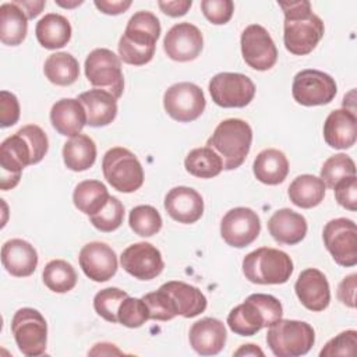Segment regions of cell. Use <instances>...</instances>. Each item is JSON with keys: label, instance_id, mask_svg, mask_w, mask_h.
I'll return each instance as SVG.
<instances>
[{"label": "cell", "instance_id": "f907efd6", "mask_svg": "<svg viewBox=\"0 0 357 357\" xmlns=\"http://www.w3.org/2000/svg\"><path fill=\"white\" fill-rule=\"evenodd\" d=\"M95 6L98 10H100L105 14L109 15H117L124 13L130 6L131 1L130 0H95Z\"/></svg>", "mask_w": 357, "mask_h": 357}, {"label": "cell", "instance_id": "f546056e", "mask_svg": "<svg viewBox=\"0 0 357 357\" xmlns=\"http://www.w3.org/2000/svg\"><path fill=\"white\" fill-rule=\"evenodd\" d=\"M35 35L45 49H60L71 39V25L61 14L49 13L36 22Z\"/></svg>", "mask_w": 357, "mask_h": 357}, {"label": "cell", "instance_id": "ee69618b", "mask_svg": "<svg viewBox=\"0 0 357 357\" xmlns=\"http://www.w3.org/2000/svg\"><path fill=\"white\" fill-rule=\"evenodd\" d=\"M357 343V332L354 329H349L340 332L337 336L331 339L324 349L319 351L321 357L329 356H353Z\"/></svg>", "mask_w": 357, "mask_h": 357}, {"label": "cell", "instance_id": "9c48e42d", "mask_svg": "<svg viewBox=\"0 0 357 357\" xmlns=\"http://www.w3.org/2000/svg\"><path fill=\"white\" fill-rule=\"evenodd\" d=\"M14 340L24 356L36 357L45 353L47 344V324L35 308H20L11 319Z\"/></svg>", "mask_w": 357, "mask_h": 357}, {"label": "cell", "instance_id": "9a60e30c", "mask_svg": "<svg viewBox=\"0 0 357 357\" xmlns=\"http://www.w3.org/2000/svg\"><path fill=\"white\" fill-rule=\"evenodd\" d=\"M244 61L254 70L266 71L278 60V49L269 32L259 24L248 25L240 38Z\"/></svg>", "mask_w": 357, "mask_h": 357}, {"label": "cell", "instance_id": "83f0119b", "mask_svg": "<svg viewBox=\"0 0 357 357\" xmlns=\"http://www.w3.org/2000/svg\"><path fill=\"white\" fill-rule=\"evenodd\" d=\"M86 113V124L91 127H105L117 114V99L107 91L89 89L78 96Z\"/></svg>", "mask_w": 357, "mask_h": 357}, {"label": "cell", "instance_id": "7dc6e473", "mask_svg": "<svg viewBox=\"0 0 357 357\" xmlns=\"http://www.w3.org/2000/svg\"><path fill=\"white\" fill-rule=\"evenodd\" d=\"M20 119V103L14 93L8 91L0 92V127H11Z\"/></svg>", "mask_w": 357, "mask_h": 357}, {"label": "cell", "instance_id": "4fadbf2b", "mask_svg": "<svg viewBox=\"0 0 357 357\" xmlns=\"http://www.w3.org/2000/svg\"><path fill=\"white\" fill-rule=\"evenodd\" d=\"M337 92L335 79L319 70H303L294 75L291 93L303 106H321L331 103Z\"/></svg>", "mask_w": 357, "mask_h": 357}, {"label": "cell", "instance_id": "6da1fadb", "mask_svg": "<svg viewBox=\"0 0 357 357\" xmlns=\"http://www.w3.org/2000/svg\"><path fill=\"white\" fill-rule=\"evenodd\" d=\"M49 149L45 131L36 124L21 127L7 137L0 145V188H14L21 178V172L29 165L39 163Z\"/></svg>", "mask_w": 357, "mask_h": 357}, {"label": "cell", "instance_id": "5bb4252c", "mask_svg": "<svg viewBox=\"0 0 357 357\" xmlns=\"http://www.w3.org/2000/svg\"><path fill=\"white\" fill-rule=\"evenodd\" d=\"M212 100L220 107H244L255 95L254 82L240 73H219L209 81Z\"/></svg>", "mask_w": 357, "mask_h": 357}, {"label": "cell", "instance_id": "836d02e7", "mask_svg": "<svg viewBox=\"0 0 357 357\" xmlns=\"http://www.w3.org/2000/svg\"><path fill=\"white\" fill-rule=\"evenodd\" d=\"M110 194L106 185L99 180H84L77 184L73 201L78 211L92 216L98 213L109 201Z\"/></svg>", "mask_w": 357, "mask_h": 357}, {"label": "cell", "instance_id": "603a6c76", "mask_svg": "<svg viewBox=\"0 0 357 357\" xmlns=\"http://www.w3.org/2000/svg\"><path fill=\"white\" fill-rule=\"evenodd\" d=\"M357 135V117L349 109L331 112L324 123V139L335 149L351 148Z\"/></svg>", "mask_w": 357, "mask_h": 357}, {"label": "cell", "instance_id": "e575fe53", "mask_svg": "<svg viewBox=\"0 0 357 357\" xmlns=\"http://www.w3.org/2000/svg\"><path fill=\"white\" fill-rule=\"evenodd\" d=\"M43 73L52 84L67 86L78 79L79 64L73 54L67 52H56L46 59Z\"/></svg>", "mask_w": 357, "mask_h": 357}, {"label": "cell", "instance_id": "7402d4cb", "mask_svg": "<svg viewBox=\"0 0 357 357\" xmlns=\"http://www.w3.org/2000/svg\"><path fill=\"white\" fill-rule=\"evenodd\" d=\"M225 324L216 318H202L190 328V344L201 356H215L226 344Z\"/></svg>", "mask_w": 357, "mask_h": 357}, {"label": "cell", "instance_id": "7a4b0ae2", "mask_svg": "<svg viewBox=\"0 0 357 357\" xmlns=\"http://www.w3.org/2000/svg\"><path fill=\"white\" fill-rule=\"evenodd\" d=\"M278 4L284 13V47L296 56L311 53L324 36L325 26L322 20L312 13L307 0L279 1Z\"/></svg>", "mask_w": 357, "mask_h": 357}, {"label": "cell", "instance_id": "2e32d148", "mask_svg": "<svg viewBox=\"0 0 357 357\" xmlns=\"http://www.w3.org/2000/svg\"><path fill=\"white\" fill-rule=\"evenodd\" d=\"M261 220L251 208L237 206L226 212L220 222V234L225 243L234 248H244L257 240Z\"/></svg>", "mask_w": 357, "mask_h": 357}, {"label": "cell", "instance_id": "f1b7e54d", "mask_svg": "<svg viewBox=\"0 0 357 357\" xmlns=\"http://www.w3.org/2000/svg\"><path fill=\"white\" fill-rule=\"evenodd\" d=\"M252 170L258 181L268 185H276L283 183L287 177L289 160L282 151L268 148L257 155Z\"/></svg>", "mask_w": 357, "mask_h": 357}, {"label": "cell", "instance_id": "ab89813d", "mask_svg": "<svg viewBox=\"0 0 357 357\" xmlns=\"http://www.w3.org/2000/svg\"><path fill=\"white\" fill-rule=\"evenodd\" d=\"M123 219H124V206L119 198L112 195L107 204L98 213L89 216L92 226L105 233H110L119 229L123 223Z\"/></svg>", "mask_w": 357, "mask_h": 357}, {"label": "cell", "instance_id": "d4e9b609", "mask_svg": "<svg viewBox=\"0 0 357 357\" xmlns=\"http://www.w3.org/2000/svg\"><path fill=\"white\" fill-rule=\"evenodd\" d=\"M269 234L279 244H298L307 234V220L289 208L276 211L268 220Z\"/></svg>", "mask_w": 357, "mask_h": 357}, {"label": "cell", "instance_id": "db71d44e", "mask_svg": "<svg viewBox=\"0 0 357 357\" xmlns=\"http://www.w3.org/2000/svg\"><path fill=\"white\" fill-rule=\"evenodd\" d=\"M234 356H264V351L255 344L248 343V344H243L238 350H236Z\"/></svg>", "mask_w": 357, "mask_h": 357}, {"label": "cell", "instance_id": "d6a6232c", "mask_svg": "<svg viewBox=\"0 0 357 357\" xmlns=\"http://www.w3.org/2000/svg\"><path fill=\"white\" fill-rule=\"evenodd\" d=\"M63 160L67 169L73 172H84L92 167L96 160L93 139L85 134L71 137L63 146Z\"/></svg>", "mask_w": 357, "mask_h": 357}, {"label": "cell", "instance_id": "4316f807", "mask_svg": "<svg viewBox=\"0 0 357 357\" xmlns=\"http://www.w3.org/2000/svg\"><path fill=\"white\" fill-rule=\"evenodd\" d=\"M50 121L59 134L75 137L86 124V113L78 99L64 98L52 106Z\"/></svg>", "mask_w": 357, "mask_h": 357}, {"label": "cell", "instance_id": "1f68e13d", "mask_svg": "<svg viewBox=\"0 0 357 357\" xmlns=\"http://www.w3.org/2000/svg\"><path fill=\"white\" fill-rule=\"evenodd\" d=\"M325 188L326 187L321 177L312 174H301L290 183L287 195L296 206L310 209L324 201Z\"/></svg>", "mask_w": 357, "mask_h": 357}, {"label": "cell", "instance_id": "816d5d0a", "mask_svg": "<svg viewBox=\"0 0 357 357\" xmlns=\"http://www.w3.org/2000/svg\"><path fill=\"white\" fill-rule=\"evenodd\" d=\"M14 3L25 13L28 20L38 17L46 6L45 0H14Z\"/></svg>", "mask_w": 357, "mask_h": 357}, {"label": "cell", "instance_id": "d590c367", "mask_svg": "<svg viewBox=\"0 0 357 357\" xmlns=\"http://www.w3.org/2000/svg\"><path fill=\"white\" fill-rule=\"evenodd\" d=\"M184 167L195 177L212 178L223 170V162L213 149L209 146H202L188 152L184 159Z\"/></svg>", "mask_w": 357, "mask_h": 357}, {"label": "cell", "instance_id": "484cf974", "mask_svg": "<svg viewBox=\"0 0 357 357\" xmlns=\"http://www.w3.org/2000/svg\"><path fill=\"white\" fill-rule=\"evenodd\" d=\"M160 289L169 294L177 315L184 318H194L204 312L206 308V297L198 287L192 284L180 280H170L163 283Z\"/></svg>", "mask_w": 357, "mask_h": 357}, {"label": "cell", "instance_id": "8fae6325", "mask_svg": "<svg viewBox=\"0 0 357 357\" xmlns=\"http://www.w3.org/2000/svg\"><path fill=\"white\" fill-rule=\"evenodd\" d=\"M163 106L173 120L190 123L204 113L206 100L198 85L192 82H177L166 89Z\"/></svg>", "mask_w": 357, "mask_h": 357}, {"label": "cell", "instance_id": "60d3db41", "mask_svg": "<svg viewBox=\"0 0 357 357\" xmlns=\"http://www.w3.org/2000/svg\"><path fill=\"white\" fill-rule=\"evenodd\" d=\"M128 294L117 287H106L98 291L93 297V308L103 319L116 324L117 322V310L120 303Z\"/></svg>", "mask_w": 357, "mask_h": 357}, {"label": "cell", "instance_id": "bcb514c9", "mask_svg": "<svg viewBox=\"0 0 357 357\" xmlns=\"http://www.w3.org/2000/svg\"><path fill=\"white\" fill-rule=\"evenodd\" d=\"M337 204L351 212L357 209V178L356 176L347 177L336 183L333 187Z\"/></svg>", "mask_w": 357, "mask_h": 357}, {"label": "cell", "instance_id": "7c38bea8", "mask_svg": "<svg viewBox=\"0 0 357 357\" xmlns=\"http://www.w3.org/2000/svg\"><path fill=\"white\" fill-rule=\"evenodd\" d=\"M322 238L337 265L349 268L357 264V227L351 219L329 220L324 227Z\"/></svg>", "mask_w": 357, "mask_h": 357}, {"label": "cell", "instance_id": "cb8c5ba5", "mask_svg": "<svg viewBox=\"0 0 357 357\" xmlns=\"http://www.w3.org/2000/svg\"><path fill=\"white\" fill-rule=\"evenodd\" d=\"M1 264L10 275L26 278L38 266V252L31 243L22 238H11L1 247Z\"/></svg>", "mask_w": 357, "mask_h": 357}, {"label": "cell", "instance_id": "30bf717a", "mask_svg": "<svg viewBox=\"0 0 357 357\" xmlns=\"http://www.w3.org/2000/svg\"><path fill=\"white\" fill-rule=\"evenodd\" d=\"M86 79L98 89L110 92L116 99L123 95L124 77L120 57L112 50L99 47L93 49L85 59Z\"/></svg>", "mask_w": 357, "mask_h": 357}, {"label": "cell", "instance_id": "f6af8a7d", "mask_svg": "<svg viewBox=\"0 0 357 357\" xmlns=\"http://www.w3.org/2000/svg\"><path fill=\"white\" fill-rule=\"evenodd\" d=\"M201 10L211 24L223 25L230 21L234 4L231 0H202Z\"/></svg>", "mask_w": 357, "mask_h": 357}, {"label": "cell", "instance_id": "74e56055", "mask_svg": "<svg viewBox=\"0 0 357 357\" xmlns=\"http://www.w3.org/2000/svg\"><path fill=\"white\" fill-rule=\"evenodd\" d=\"M128 223L131 230L141 237H151L160 231L162 216L151 205H138L130 211Z\"/></svg>", "mask_w": 357, "mask_h": 357}, {"label": "cell", "instance_id": "277c9868", "mask_svg": "<svg viewBox=\"0 0 357 357\" xmlns=\"http://www.w3.org/2000/svg\"><path fill=\"white\" fill-rule=\"evenodd\" d=\"M282 315L283 307L276 297L254 293L229 312L227 325L236 335L252 336L262 328L271 326L279 321Z\"/></svg>", "mask_w": 357, "mask_h": 357}, {"label": "cell", "instance_id": "e0dca14e", "mask_svg": "<svg viewBox=\"0 0 357 357\" xmlns=\"http://www.w3.org/2000/svg\"><path fill=\"white\" fill-rule=\"evenodd\" d=\"M120 264L127 273L138 280L155 279L165 268L160 251L146 241L128 245L120 257Z\"/></svg>", "mask_w": 357, "mask_h": 357}, {"label": "cell", "instance_id": "c3c4849f", "mask_svg": "<svg viewBox=\"0 0 357 357\" xmlns=\"http://www.w3.org/2000/svg\"><path fill=\"white\" fill-rule=\"evenodd\" d=\"M356 273L346 276L337 286V298L347 307H356Z\"/></svg>", "mask_w": 357, "mask_h": 357}, {"label": "cell", "instance_id": "d6986e66", "mask_svg": "<svg viewBox=\"0 0 357 357\" xmlns=\"http://www.w3.org/2000/svg\"><path fill=\"white\" fill-rule=\"evenodd\" d=\"M78 261L85 276L93 282H106L117 272V255L106 243L85 244L79 251Z\"/></svg>", "mask_w": 357, "mask_h": 357}, {"label": "cell", "instance_id": "52a82bcc", "mask_svg": "<svg viewBox=\"0 0 357 357\" xmlns=\"http://www.w3.org/2000/svg\"><path fill=\"white\" fill-rule=\"evenodd\" d=\"M315 342L312 326L304 321L279 319L266 333V343L278 357H297L307 354Z\"/></svg>", "mask_w": 357, "mask_h": 357}, {"label": "cell", "instance_id": "f5cc1de1", "mask_svg": "<svg viewBox=\"0 0 357 357\" xmlns=\"http://www.w3.org/2000/svg\"><path fill=\"white\" fill-rule=\"evenodd\" d=\"M88 354H91V356H99V354H100V356H105V354H121V351L116 347V344L103 342V343H96V344L93 346V349L89 350Z\"/></svg>", "mask_w": 357, "mask_h": 357}, {"label": "cell", "instance_id": "8d00e7d4", "mask_svg": "<svg viewBox=\"0 0 357 357\" xmlns=\"http://www.w3.org/2000/svg\"><path fill=\"white\" fill-rule=\"evenodd\" d=\"M45 286L54 293H67L77 284V272L73 265L64 259L47 262L42 272Z\"/></svg>", "mask_w": 357, "mask_h": 357}, {"label": "cell", "instance_id": "681fc988", "mask_svg": "<svg viewBox=\"0 0 357 357\" xmlns=\"http://www.w3.org/2000/svg\"><path fill=\"white\" fill-rule=\"evenodd\" d=\"M159 8L169 17H183L192 6L191 0H173V1H158Z\"/></svg>", "mask_w": 357, "mask_h": 357}, {"label": "cell", "instance_id": "ac0fdd59", "mask_svg": "<svg viewBox=\"0 0 357 357\" xmlns=\"http://www.w3.org/2000/svg\"><path fill=\"white\" fill-rule=\"evenodd\" d=\"M204 47L201 31L190 22L173 25L163 39V50L174 61H191L197 59Z\"/></svg>", "mask_w": 357, "mask_h": 357}, {"label": "cell", "instance_id": "3957f363", "mask_svg": "<svg viewBox=\"0 0 357 357\" xmlns=\"http://www.w3.org/2000/svg\"><path fill=\"white\" fill-rule=\"evenodd\" d=\"M160 22L151 11H138L127 22L119 40V56L127 64L144 66L153 59Z\"/></svg>", "mask_w": 357, "mask_h": 357}, {"label": "cell", "instance_id": "5b68a950", "mask_svg": "<svg viewBox=\"0 0 357 357\" xmlns=\"http://www.w3.org/2000/svg\"><path fill=\"white\" fill-rule=\"evenodd\" d=\"M252 142V130L241 119L220 121L208 138L206 146L213 149L223 162V169L233 170L243 165Z\"/></svg>", "mask_w": 357, "mask_h": 357}, {"label": "cell", "instance_id": "4dcf8cb0", "mask_svg": "<svg viewBox=\"0 0 357 357\" xmlns=\"http://www.w3.org/2000/svg\"><path fill=\"white\" fill-rule=\"evenodd\" d=\"M28 32V17L14 3L0 6V40L8 46L22 43Z\"/></svg>", "mask_w": 357, "mask_h": 357}, {"label": "cell", "instance_id": "f35d334b", "mask_svg": "<svg viewBox=\"0 0 357 357\" xmlns=\"http://www.w3.org/2000/svg\"><path fill=\"white\" fill-rule=\"evenodd\" d=\"M351 176H356V165L346 153H336L328 158L321 167V180L324 181L325 187L332 190L336 183Z\"/></svg>", "mask_w": 357, "mask_h": 357}, {"label": "cell", "instance_id": "8992f818", "mask_svg": "<svg viewBox=\"0 0 357 357\" xmlns=\"http://www.w3.org/2000/svg\"><path fill=\"white\" fill-rule=\"evenodd\" d=\"M243 273L251 283L283 284L293 273V261L282 250L261 247L244 257Z\"/></svg>", "mask_w": 357, "mask_h": 357}, {"label": "cell", "instance_id": "b9f144b4", "mask_svg": "<svg viewBox=\"0 0 357 357\" xmlns=\"http://www.w3.org/2000/svg\"><path fill=\"white\" fill-rule=\"evenodd\" d=\"M149 319V311L142 298L127 296L119 305L117 322L127 328H139Z\"/></svg>", "mask_w": 357, "mask_h": 357}, {"label": "cell", "instance_id": "ba28073f", "mask_svg": "<svg viewBox=\"0 0 357 357\" xmlns=\"http://www.w3.org/2000/svg\"><path fill=\"white\" fill-rule=\"evenodd\" d=\"M106 181L120 192H134L144 184V169L138 158L123 146L110 148L102 159Z\"/></svg>", "mask_w": 357, "mask_h": 357}, {"label": "cell", "instance_id": "7bdbcfd3", "mask_svg": "<svg viewBox=\"0 0 357 357\" xmlns=\"http://www.w3.org/2000/svg\"><path fill=\"white\" fill-rule=\"evenodd\" d=\"M142 300L145 301V304L148 307L149 319L170 321L174 317H177L169 294L160 287L156 291L145 294L142 297Z\"/></svg>", "mask_w": 357, "mask_h": 357}, {"label": "cell", "instance_id": "ffe728a7", "mask_svg": "<svg viewBox=\"0 0 357 357\" xmlns=\"http://www.w3.org/2000/svg\"><path fill=\"white\" fill-rule=\"evenodd\" d=\"M294 290L300 303L310 311H324L329 305V283L319 269H304L296 280Z\"/></svg>", "mask_w": 357, "mask_h": 357}, {"label": "cell", "instance_id": "11a10c76", "mask_svg": "<svg viewBox=\"0 0 357 357\" xmlns=\"http://www.w3.org/2000/svg\"><path fill=\"white\" fill-rule=\"evenodd\" d=\"M56 3H57L59 6H61V7H67V8H71V7H75V6H79V4H82V0H75V1H73V3H64V1H61V0H56Z\"/></svg>", "mask_w": 357, "mask_h": 357}, {"label": "cell", "instance_id": "44dd1931", "mask_svg": "<svg viewBox=\"0 0 357 357\" xmlns=\"http://www.w3.org/2000/svg\"><path fill=\"white\" fill-rule=\"evenodd\" d=\"M165 209L173 220L190 225L201 219L204 213V199L197 190L178 185L166 194Z\"/></svg>", "mask_w": 357, "mask_h": 357}]
</instances>
